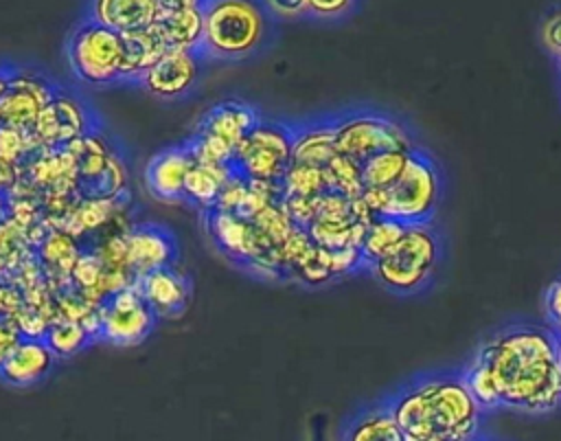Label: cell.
<instances>
[{
    "label": "cell",
    "mask_w": 561,
    "mask_h": 441,
    "mask_svg": "<svg viewBox=\"0 0 561 441\" xmlns=\"http://www.w3.org/2000/svg\"><path fill=\"white\" fill-rule=\"evenodd\" d=\"M265 9H267V13L272 18H300V15H307L305 0H274V2H267Z\"/></svg>",
    "instance_id": "obj_34"
},
{
    "label": "cell",
    "mask_w": 561,
    "mask_h": 441,
    "mask_svg": "<svg viewBox=\"0 0 561 441\" xmlns=\"http://www.w3.org/2000/svg\"><path fill=\"white\" fill-rule=\"evenodd\" d=\"M261 121L256 108L241 101H224L213 105L199 121L195 134L210 136L221 145L237 151L241 140Z\"/></svg>",
    "instance_id": "obj_19"
},
{
    "label": "cell",
    "mask_w": 561,
    "mask_h": 441,
    "mask_svg": "<svg viewBox=\"0 0 561 441\" xmlns=\"http://www.w3.org/2000/svg\"><path fill=\"white\" fill-rule=\"evenodd\" d=\"M362 200L375 217H390L405 226L430 224L440 202V171L425 151L414 149L394 184L383 191H364Z\"/></svg>",
    "instance_id": "obj_4"
},
{
    "label": "cell",
    "mask_w": 561,
    "mask_h": 441,
    "mask_svg": "<svg viewBox=\"0 0 561 441\" xmlns=\"http://www.w3.org/2000/svg\"><path fill=\"white\" fill-rule=\"evenodd\" d=\"M204 213H206V228L213 241L230 259L239 263L256 261L272 248V241L259 230V226L252 219L239 217L234 213H228L215 206Z\"/></svg>",
    "instance_id": "obj_11"
},
{
    "label": "cell",
    "mask_w": 561,
    "mask_h": 441,
    "mask_svg": "<svg viewBox=\"0 0 561 441\" xmlns=\"http://www.w3.org/2000/svg\"><path fill=\"white\" fill-rule=\"evenodd\" d=\"M125 255L131 276L138 279L160 268L175 265L178 241L167 226L142 222L131 226L125 235Z\"/></svg>",
    "instance_id": "obj_13"
},
{
    "label": "cell",
    "mask_w": 561,
    "mask_h": 441,
    "mask_svg": "<svg viewBox=\"0 0 561 441\" xmlns=\"http://www.w3.org/2000/svg\"><path fill=\"white\" fill-rule=\"evenodd\" d=\"M31 134L42 145L70 147L75 140L90 134L88 108L77 97L66 94L57 88L46 108L42 110L39 121Z\"/></svg>",
    "instance_id": "obj_12"
},
{
    "label": "cell",
    "mask_w": 561,
    "mask_h": 441,
    "mask_svg": "<svg viewBox=\"0 0 561 441\" xmlns=\"http://www.w3.org/2000/svg\"><path fill=\"white\" fill-rule=\"evenodd\" d=\"M99 338L116 344L131 347L142 342L156 327L158 316L151 312L136 283L107 294L99 309Z\"/></svg>",
    "instance_id": "obj_9"
},
{
    "label": "cell",
    "mask_w": 561,
    "mask_h": 441,
    "mask_svg": "<svg viewBox=\"0 0 561 441\" xmlns=\"http://www.w3.org/2000/svg\"><path fill=\"white\" fill-rule=\"evenodd\" d=\"M11 75H13V68L7 66V64H0V97H2V94L7 92V88H9Z\"/></svg>",
    "instance_id": "obj_35"
},
{
    "label": "cell",
    "mask_w": 561,
    "mask_h": 441,
    "mask_svg": "<svg viewBox=\"0 0 561 441\" xmlns=\"http://www.w3.org/2000/svg\"><path fill=\"white\" fill-rule=\"evenodd\" d=\"M22 338H24V333L18 327V323L7 316H0V369L9 360V355L13 353V349L18 347V342Z\"/></svg>",
    "instance_id": "obj_32"
},
{
    "label": "cell",
    "mask_w": 561,
    "mask_h": 441,
    "mask_svg": "<svg viewBox=\"0 0 561 441\" xmlns=\"http://www.w3.org/2000/svg\"><path fill=\"white\" fill-rule=\"evenodd\" d=\"M232 167H208V165H193L186 186H184V202H191L204 211L213 208L219 200L221 189L232 178Z\"/></svg>",
    "instance_id": "obj_24"
},
{
    "label": "cell",
    "mask_w": 561,
    "mask_h": 441,
    "mask_svg": "<svg viewBox=\"0 0 561 441\" xmlns=\"http://www.w3.org/2000/svg\"><path fill=\"white\" fill-rule=\"evenodd\" d=\"M55 353L44 338L24 336L0 369V380L15 388L39 384L55 366Z\"/></svg>",
    "instance_id": "obj_18"
},
{
    "label": "cell",
    "mask_w": 561,
    "mask_h": 441,
    "mask_svg": "<svg viewBox=\"0 0 561 441\" xmlns=\"http://www.w3.org/2000/svg\"><path fill=\"white\" fill-rule=\"evenodd\" d=\"M403 233H405V224L390 219V217H375L366 226L364 241H362L364 265L368 268L373 261H377L386 252H390L394 248V244L403 237Z\"/></svg>",
    "instance_id": "obj_26"
},
{
    "label": "cell",
    "mask_w": 561,
    "mask_h": 441,
    "mask_svg": "<svg viewBox=\"0 0 561 441\" xmlns=\"http://www.w3.org/2000/svg\"><path fill=\"white\" fill-rule=\"evenodd\" d=\"M335 151L359 167L377 154L392 149H416L405 127L375 112H355L333 121Z\"/></svg>",
    "instance_id": "obj_8"
},
{
    "label": "cell",
    "mask_w": 561,
    "mask_h": 441,
    "mask_svg": "<svg viewBox=\"0 0 561 441\" xmlns=\"http://www.w3.org/2000/svg\"><path fill=\"white\" fill-rule=\"evenodd\" d=\"M151 29L167 50H197L204 29V2L162 0L158 20Z\"/></svg>",
    "instance_id": "obj_15"
},
{
    "label": "cell",
    "mask_w": 561,
    "mask_h": 441,
    "mask_svg": "<svg viewBox=\"0 0 561 441\" xmlns=\"http://www.w3.org/2000/svg\"><path fill=\"white\" fill-rule=\"evenodd\" d=\"M405 441H478L482 408L460 373H430L386 399Z\"/></svg>",
    "instance_id": "obj_2"
},
{
    "label": "cell",
    "mask_w": 561,
    "mask_h": 441,
    "mask_svg": "<svg viewBox=\"0 0 561 441\" xmlns=\"http://www.w3.org/2000/svg\"><path fill=\"white\" fill-rule=\"evenodd\" d=\"M335 156L337 151H335L333 121L305 125L300 129L294 127V145H291L294 165H309V167L324 169Z\"/></svg>",
    "instance_id": "obj_22"
},
{
    "label": "cell",
    "mask_w": 561,
    "mask_h": 441,
    "mask_svg": "<svg viewBox=\"0 0 561 441\" xmlns=\"http://www.w3.org/2000/svg\"><path fill=\"white\" fill-rule=\"evenodd\" d=\"M162 0H96L88 7V18L118 33L153 26Z\"/></svg>",
    "instance_id": "obj_20"
},
{
    "label": "cell",
    "mask_w": 561,
    "mask_h": 441,
    "mask_svg": "<svg viewBox=\"0 0 561 441\" xmlns=\"http://www.w3.org/2000/svg\"><path fill=\"white\" fill-rule=\"evenodd\" d=\"M123 35V81L138 83L142 75L167 53L162 39L156 35V31L140 29V31H125Z\"/></svg>",
    "instance_id": "obj_23"
},
{
    "label": "cell",
    "mask_w": 561,
    "mask_h": 441,
    "mask_svg": "<svg viewBox=\"0 0 561 441\" xmlns=\"http://www.w3.org/2000/svg\"><path fill=\"white\" fill-rule=\"evenodd\" d=\"M272 15L265 4L245 0L204 2V29L197 53L206 59H245L267 42Z\"/></svg>",
    "instance_id": "obj_3"
},
{
    "label": "cell",
    "mask_w": 561,
    "mask_h": 441,
    "mask_svg": "<svg viewBox=\"0 0 561 441\" xmlns=\"http://www.w3.org/2000/svg\"><path fill=\"white\" fill-rule=\"evenodd\" d=\"M462 380L482 410L546 415L561 408L559 336L548 325H508L491 333Z\"/></svg>",
    "instance_id": "obj_1"
},
{
    "label": "cell",
    "mask_w": 561,
    "mask_h": 441,
    "mask_svg": "<svg viewBox=\"0 0 561 441\" xmlns=\"http://www.w3.org/2000/svg\"><path fill=\"white\" fill-rule=\"evenodd\" d=\"M559 355H561V336H559Z\"/></svg>",
    "instance_id": "obj_36"
},
{
    "label": "cell",
    "mask_w": 561,
    "mask_h": 441,
    "mask_svg": "<svg viewBox=\"0 0 561 441\" xmlns=\"http://www.w3.org/2000/svg\"><path fill=\"white\" fill-rule=\"evenodd\" d=\"M55 90L42 72L13 70L7 92L0 97V125L33 132Z\"/></svg>",
    "instance_id": "obj_10"
},
{
    "label": "cell",
    "mask_w": 561,
    "mask_h": 441,
    "mask_svg": "<svg viewBox=\"0 0 561 441\" xmlns=\"http://www.w3.org/2000/svg\"><path fill=\"white\" fill-rule=\"evenodd\" d=\"M202 55L197 50H167L138 81L151 97L173 101L186 97L199 79Z\"/></svg>",
    "instance_id": "obj_14"
},
{
    "label": "cell",
    "mask_w": 561,
    "mask_h": 441,
    "mask_svg": "<svg viewBox=\"0 0 561 441\" xmlns=\"http://www.w3.org/2000/svg\"><path fill=\"white\" fill-rule=\"evenodd\" d=\"M291 125L261 118L237 147L230 167L245 180L280 184L291 165Z\"/></svg>",
    "instance_id": "obj_7"
},
{
    "label": "cell",
    "mask_w": 561,
    "mask_h": 441,
    "mask_svg": "<svg viewBox=\"0 0 561 441\" xmlns=\"http://www.w3.org/2000/svg\"><path fill=\"white\" fill-rule=\"evenodd\" d=\"M342 441H405L386 399L357 410L342 430Z\"/></svg>",
    "instance_id": "obj_21"
},
{
    "label": "cell",
    "mask_w": 561,
    "mask_h": 441,
    "mask_svg": "<svg viewBox=\"0 0 561 441\" xmlns=\"http://www.w3.org/2000/svg\"><path fill=\"white\" fill-rule=\"evenodd\" d=\"M539 37L543 48L550 55L561 57V7H554L543 15L539 26Z\"/></svg>",
    "instance_id": "obj_30"
},
{
    "label": "cell",
    "mask_w": 561,
    "mask_h": 441,
    "mask_svg": "<svg viewBox=\"0 0 561 441\" xmlns=\"http://www.w3.org/2000/svg\"><path fill=\"white\" fill-rule=\"evenodd\" d=\"M440 261V237L432 224L405 226L390 252L368 265L370 274L394 294L421 292Z\"/></svg>",
    "instance_id": "obj_5"
},
{
    "label": "cell",
    "mask_w": 561,
    "mask_h": 441,
    "mask_svg": "<svg viewBox=\"0 0 561 441\" xmlns=\"http://www.w3.org/2000/svg\"><path fill=\"white\" fill-rule=\"evenodd\" d=\"M96 336L79 320H61L55 323L46 329L44 340L46 344L53 349V353L57 358H70L75 353H79L81 349H85Z\"/></svg>",
    "instance_id": "obj_28"
},
{
    "label": "cell",
    "mask_w": 561,
    "mask_h": 441,
    "mask_svg": "<svg viewBox=\"0 0 561 441\" xmlns=\"http://www.w3.org/2000/svg\"><path fill=\"white\" fill-rule=\"evenodd\" d=\"M412 151L392 149V151H383V154H377L370 160H366L362 165L364 191H383L390 184H394L397 178L403 173Z\"/></svg>",
    "instance_id": "obj_25"
},
{
    "label": "cell",
    "mask_w": 561,
    "mask_h": 441,
    "mask_svg": "<svg viewBox=\"0 0 561 441\" xmlns=\"http://www.w3.org/2000/svg\"><path fill=\"white\" fill-rule=\"evenodd\" d=\"M195 165L188 145H173L158 151L145 167L149 193L162 202H182L186 178Z\"/></svg>",
    "instance_id": "obj_17"
},
{
    "label": "cell",
    "mask_w": 561,
    "mask_h": 441,
    "mask_svg": "<svg viewBox=\"0 0 561 441\" xmlns=\"http://www.w3.org/2000/svg\"><path fill=\"white\" fill-rule=\"evenodd\" d=\"M307 15L316 18H340L353 9L351 0H305Z\"/></svg>",
    "instance_id": "obj_33"
},
{
    "label": "cell",
    "mask_w": 561,
    "mask_h": 441,
    "mask_svg": "<svg viewBox=\"0 0 561 441\" xmlns=\"http://www.w3.org/2000/svg\"><path fill=\"white\" fill-rule=\"evenodd\" d=\"M543 314H546V325L557 336H561V274L546 287Z\"/></svg>",
    "instance_id": "obj_31"
},
{
    "label": "cell",
    "mask_w": 561,
    "mask_h": 441,
    "mask_svg": "<svg viewBox=\"0 0 561 441\" xmlns=\"http://www.w3.org/2000/svg\"><path fill=\"white\" fill-rule=\"evenodd\" d=\"M68 64L75 77L88 86L123 81V35L90 18L77 24L68 37Z\"/></svg>",
    "instance_id": "obj_6"
},
{
    "label": "cell",
    "mask_w": 561,
    "mask_h": 441,
    "mask_svg": "<svg viewBox=\"0 0 561 441\" xmlns=\"http://www.w3.org/2000/svg\"><path fill=\"white\" fill-rule=\"evenodd\" d=\"M138 292L151 307L158 318H180L191 301V281L184 272L175 265L153 270L149 274L138 276L136 281Z\"/></svg>",
    "instance_id": "obj_16"
},
{
    "label": "cell",
    "mask_w": 561,
    "mask_h": 441,
    "mask_svg": "<svg viewBox=\"0 0 561 441\" xmlns=\"http://www.w3.org/2000/svg\"><path fill=\"white\" fill-rule=\"evenodd\" d=\"M559 66H561V57H559Z\"/></svg>",
    "instance_id": "obj_37"
},
{
    "label": "cell",
    "mask_w": 561,
    "mask_h": 441,
    "mask_svg": "<svg viewBox=\"0 0 561 441\" xmlns=\"http://www.w3.org/2000/svg\"><path fill=\"white\" fill-rule=\"evenodd\" d=\"M283 195L291 197H320L322 193L331 191L327 169L309 167V165H289L287 173L283 176Z\"/></svg>",
    "instance_id": "obj_27"
},
{
    "label": "cell",
    "mask_w": 561,
    "mask_h": 441,
    "mask_svg": "<svg viewBox=\"0 0 561 441\" xmlns=\"http://www.w3.org/2000/svg\"><path fill=\"white\" fill-rule=\"evenodd\" d=\"M31 132H22L15 127L0 125V162H13L22 151L28 149Z\"/></svg>",
    "instance_id": "obj_29"
}]
</instances>
